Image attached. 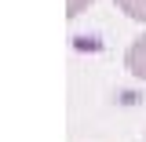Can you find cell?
Wrapping results in <instances>:
<instances>
[{
  "label": "cell",
  "instance_id": "cell-1",
  "mask_svg": "<svg viewBox=\"0 0 146 142\" xmlns=\"http://www.w3.org/2000/svg\"><path fill=\"white\" fill-rule=\"evenodd\" d=\"M124 69L135 77V80H146V33L135 36L124 51Z\"/></svg>",
  "mask_w": 146,
  "mask_h": 142
},
{
  "label": "cell",
  "instance_id": "cell-2",
  "mask_svg": "<svg viewBox=\"0 0 146 142\" xmlns=\"http://www.w3.org/2000/svg\"><path fill=\"white\" fill-rule=\"evenodd\" d=\"M117 11H124L131 22H146V0H113Z\"/></svg>",
  "mask_w": 146,
  "mask_h": 142
},
{
  "label": "cell",
  "instance_id": "cell-3",
  "mask_svg": "<svg viewBox=\"0 0 146 142\" xmlns=\"http://www.w3.org/2000/svg\"><path fill=\"white\" fill-rule=\"evenodd\" d=\"M95 0H66V18H77V15H84Z\"/></svg>",
  "mask_w": 146,
  "mask_h": 142
}]
</instances>
